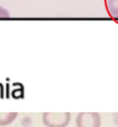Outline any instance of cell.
I'll use <instances>...</instances> for the list:
<instances>
[{"label": "cell", "mask_w": 118, "mask_h": 127, "mask_svg": "<svg viewBox=\"0 0 118 127\" xmlns=\"http://www.w3.org/2000/svg\"><path fill=\"white\" fill-rule=\"evenodd\" d=\"M70 118L69 112H44L42 121L46 127H66Z\"/></svg>", "instance_id": "6da1fadb"}, {"label": "cell", "mask_w": 118, "mask_h": 127, "mask_svg": "<svg viewBox=\"0 0 118 127\" xmlns=\"http://www.w3.org/2000/svg\"><path fill=\"white\" fill-rule=\"evenodd\" d=\"M76 127H101V116L98 112H79L75 118Z\"/></svg>", "instance_id": "7a4b0ae2"}, {"label": "cell", "mask_w": 118, "mask_h": 127, "mask_svg": "<svg viewBox=\"0 0 118 127\" xmlns=\"http://www.w3.org/2000/svg\"><path fill=\"white\" fill-rule=\"evenodd\" d=\"M105 6L109 16L118 21V0H105Z\"/></svg>", "instance_id": "3957f363"}, {"label": "cell", "mask_w": 118, "mask_h": 127, "mask_svg": "<svg viewBox=\"0 0 118 127\" xmlns=\"http://www.w3.org/2000/svg\"><path fill=\"white\" fill-rule=\"evenodd\" d=\"M18 116L17 112H0V127L10 125Z\"/></svg>", "instance_id": "277c9868"}, {"label": "cell", "mask_w": 118, "mask_h": 127, "mask_svg": "<svg viewBox=\"0 0 118 127\" xmlns=\"http://www.w3.org/2000/svg\"><path fill=\"white\" fill-rule=\"evenodd\" d=\"M10 17V13L7 9L0 7V18H9Z\"/></svg>", "instance_id": "5b68a950"}]
</instances>
